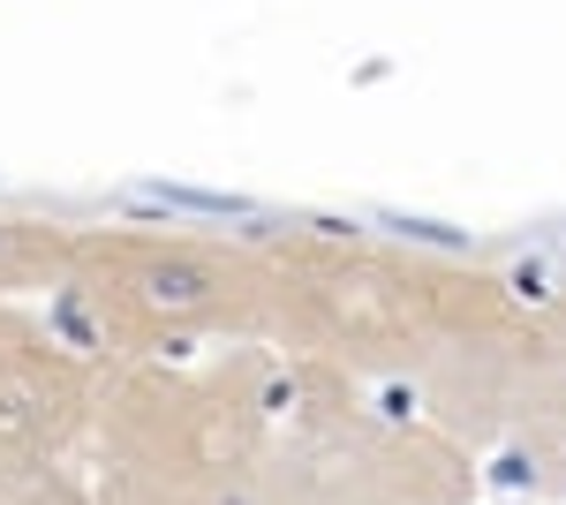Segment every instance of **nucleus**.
<instances>
[{"label":"nucleus","mask_w":566,"mask_h":505,"mask_svg":"<svg viewBox=\"0 0 566 505\" xmlns=\"http://www.w3.org/2000/svg\"><path fill=\"white\" fill-rule=\"evenodd\" d=\"M264 250V339L355 378L416 392L453 339L514 295L499 272L431 250H392L370 234H258Z\"/></svg>","instance_id":"obj_1"},{"label":"nucleus","mask_w":566,"mask_h":505,"mask_svg":"<svg viewBox=\"0 0 566 505\" xmlns=\"http://www.w3.org/2000/svg\"><path fill=\"white\" fill-rule=\"evenodd\" d=\"M476 453L400 385L272 347V422L242 505H476Z\"/></svg>","instance_id":"obj_2"},{"label":"nucleus","mask_w":566,"mask_h":505,"mask_svg":"<svg viewBox=\"0 0 566 505\" xmlns=\"http://www.w3.org/2000/svg\"><path fill=\"white\" fill-rule=\"evenodd\" d=\"M272 422V347H212L205 362H106L91 430L98 505H242Z\"/></svg>","instance_id":"obj_3"},{"label":"nucleus","mask_w":566,"mask_h":505,"mask_svg":"<svg viewBox=\"0 0 566 505\" xmlns=\"http://www.w3.org/2000/svg\"><path fill=\"white\" fill-rule=\"evenodd\" d=\"M61 302L106 362L250 347L264 339V250L258 234L197 227H76Z\"/></svg>","instance_id":"obj_4"},{"label":"nucleus","mask_w":566,"mask_h":505,"mask_svg":"<svg viewBox=\"0 0 566 505\" xmlns=\"http://www.w3.org/2000/svg\"><path fill=\"white\" fill-rule=\"evenodd\" d=\"M106 355L61 339L45 317L0 302V453L15 461H84L98 430Z\"/></svg>","instance_id":"obj_5"},{"label":"nucleus","mask_w":566,"mask_h":505,"mask_svg":"<svg viewBox=\"0 0 566 505\" xmlns=\"http://www.w3.org/2000/svg\"><path fill=\"white\" fill-rule=\"evenodd\" d=\"M69 256H76V227L31 219V211H0V302L45 295V287L61 295Z\"/></svg>","instance_id":"obj_6"},{"label":"nucleus","mask_w":566,"mask_h":505,"mask_svg":"<svg viewBox=\"0 0 566 505\" xmlns=\"http://www.w3.org/2000/svg\"><path fill=\"white\" fill-rule=\"evenodd\" d=\"M0 505H98L76 461H15L0 453Z\"/></svg>","instance_id":"obj_7"},{"label":"nucleus","mask_w":566,"mask_h":505,"mask_svg":"<svg viewBox=\"0 0 566 505\" xmlns=\"http://www.w3.org/2000/svg\"><path fill=\"white\" fill-rule=\"evenodd\" d=\"M536 317H544V333H552V339L566 347V287H559V295H544V302H536Z\"/></svg>","instance_id":"obj_8"}]
</instances>
